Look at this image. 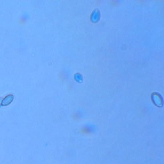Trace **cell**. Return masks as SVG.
Returning a JSON list of instances; mask_svg holds the SVG:
<instances>
[{
    "label": "cell",
    "instance_id": "6da1fadb",
    "mask_svg": "<svg viewBox=\"0 0 164 164\" xmlns=\"http://www.w3.org/2000/svg\"><path fill=\"white\" fill-rule=\"evenodd\" d=\"M13 96L12 95H9L6 96L4 98V100L2 101V105H7L8 104H9L12 102V101L13 100Z\"/></svg>",
    "mask_w": 164,
    "mask_h": 164
}]
</instances>
